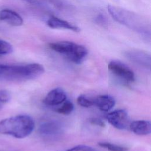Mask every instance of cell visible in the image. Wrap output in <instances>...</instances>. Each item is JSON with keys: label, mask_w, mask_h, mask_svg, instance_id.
Masks as SVG:
<instances>
[{"label": "cell", "mask_w": 151, "mask_h": 151, "mask_svg": "<svg viewBox=\"0 0 151 151\" xmlns=\"http://www.w3.org/2000/svg\"><path fill=\"white\" fill-rule=\"evenodd\" d=\"M89 122L90 124L97 126H100L101 127H104L105 126L104 122L100 119L97 117H91L89 119Z\"/></svg>", "instance_id": "obj_21"}, {"label": "cell", "mask_w": 151, "mask_h": 151, "mask_svg": "<svg viewBox=\"0 0 151 151\" xmlns=\"http://www.w3.org/2000/svg\"><path fill=\"white\" fill-rule=\"evenodd\" d=\"M125 55L127 58L136 64L149 69L150 67V56L145 52L133 50L127 51Z\"/></svg>", "instance_id": "obj_8"}, {"label": "cell", "mask_w": 151, "mask_h": 151, "mask_svg": "<svg viewBox=\"0 0 151 151\" xmlns=\"http://www.w3.org/2000/svg\"><path fill=\"white\" fill-rule=\"evenodd\" d=\"M110 71L116 76L127 82L135 80L134 72L124 63L119 60H112L108 64Z\"/></svg>", "instance_id": "obj_5"}, {"label": "cell", "mask_w": 151, "mask_h": 151, "mask_svg": "<svg viewBox=\"0 0 151 151\" xmlns=\"http://www.w3.org/2000/svg\"><path fill=\"white\" fill-rule=\"evenodd\" d=\"M99 145L101 147L106 148L110 151H127L128 148L124 146L115 145L109 142H99Z\"/></svg>", "instance_id": "obj_16"}, {"label": "cell", "mask_w": 151, "mask_h": 151, "mask_svg": "<svg viewBox=\"0 0 151 151\" xmlns=\"http://www.w3.org/2000/svg\"><path fill=\"white\" fill-rule=\"evenodd\" d=\"M77 102L79 106L86 108L90 107L94 105V100L84 94H81L77 97Z\"/></svg>", "instance_id": "obj_17"}, {"label": "cell", "mask_w": 151, "mask_h": 151, "mask_svg": "<svg viewBox=\"0 0 151 151\" xmlns=\"http://www.w3.org/2000/svg\"><path fill=\"white\" fill-rule=\"evenodd\" d=\"M47 25L53 29H64L78 32L80 28L76 25L56 17H51L47 20Z\"/></svg>", "instance_id": "obj_10"}, {"label": "cell", "mask_w": 151, "mask_h": 151, "mask_svg": "<svg viewBox=\"0 0 151 151\" xmlns=\"http://www.w3.org/2000/svg\"><path fill=\"white\" fill-rule=\"evenodd\" d=\"M12 46L8 42L0 40V55L10 54L12 52Z\"/></svg>", "instance_id": "obj_18"}, {"label": "cell", "mask_w": 151, "mask_h": 151, "mask_svg": "<svg viewBox=\"0 0 151 151\" xmlns=\"http://www.w3.org/2000/svg\"><path fill=\"white\" fill-rule=\"evenodd\" d=\"M11 95L10 93L6 90H0V103H6L10 100Z\"/></svg>", "instance_id": "obj_19"}, {"label": "cell", "mask_w": 151, "mask_h": 151, "mask_svg": "<svg viewBox=\"0 0 151 151\" xmlns=\"http://www.w3.org/2000/svg\"><path fill=\"white\" fill-rule=\"evenodd\" d=\"M74 110V104L70 100H65L61 106L59 107L56 109V111L58 113L64 114V115H68L71 114Z\"/></svg>", "instance_id": "obj_15"}, {"label": "cell", "mask_w": 151, "mask_h": 151, "mask_svg": "<svg viewBox=\"0 0 151 151\" xmlns=\"http://www.w3.org/2000/svg\"><path fill=\"white\" fill-rule=\"evenodd\" d=\"M67 100L65 92L61 88L57 87L51 90L44 99V103L50 106H57L62 104Z\"/></svg>", "instance_id": "obj_9"}, {"label": "cell", "mask_w": 151, "mask_h": 151, "mask_svg": "<svg viewBox=\"0 0 151 151\" xmlns=\"http://www.w3.org/2000/svg\"><path fill=\"white\" fill-rule=\"evenodd\" d=\"M1 107H2V103H0V109H1Z\"/></svg>", "instance_id": "obj_22"}, {"label": "cell", "mask_w": 151, "mask_h": 151, "mask_svg": "<svg viewBox=\"0 0 151 151\" xmlns=\"http://www.w3.org/2000/svg\"><path fill=\"white\" fill-rule=\"evenodd\" d=\"M107 10L110 16L117 22L141 34H150V25L140 15L127 9L109 5Z\"/></svg>", "instance_id": "obj_3"}, {"label": "cell", "mask_w": 151, "mask_h": 151, "mask_svg": "<svg viewBox=\"0 0 151 151\" xmlns=\"http://www.w3.org/2000/svg\"><path fill=\"white\" fill-rule=\"evenodd\" d=\"M62 132L61 124L55 120L45 122L41 124L39 127L40 134L43 137L49 139L58 137L62 133Z\"/></svg>", "instance_id": "obj_7"}, {"label": "cell", "mask_w": 151, "mask_h": 151, "mask_svg": "<svg viewBox=\"0 0 151 151\" xmlns=\"http://www.w3.org/2000/svg\"><path fill=\"white\" fill-rule=\"evenodd\" d=\"M93 100L94 105L96 106L98 109L103 111L111 110L116 104L114 97L107 94L99 96Z\"/></svg>", "instance_id": "obj_13"}, {"label": "cell", "mask_w": 151, "mask_h": 151, "mask_svg": "<svg viewBox=\"0 0 151 151\" xmlns=\"http://www.w3.org/2000/svg\"><path fill=\"white\" fill-rule=\"evenodd\" d=\"M129 129L137 135H147L151 132L150 122L145 120L133 121L130 123Z\"/></svg>", "instance_id": "obj_14"}, {"label": "cell", "mask_w": 151, "mask_h": 151, "mask_svg": "<svg viewBox=\"0 0 151 151\" xmlns=\"http://www.w3.org/2000/svg\"><path fill=\"white\" fill-rule=\"evenodd\" d=\"M66 151H97L92 147L87 145H78L72 147Z\"/></svg>", "instance_id": "obj_20"}, {"label": "cell", "mask_w": 151, "mask_h": 151, "mask_svg": "<svg viewBox=\"0 0 151 151\" xmlns=\"http://www.w3.org/2000/svg\"><path fill=\"white\" fill-rule=\"evenodd\" d=\"M0 21L15 27L21 26L23 24L22 18L17 12L9 9L0 11Z\"/></svg>", "instance_id": "obj_11"}, {"label": "cell", "mask_w": 151, "mask_h": 151, "mask_svg": "<svg viewBox=\"0 0 151 151\" xmlns=\"http://www.w3.org/2000/svg\"><path fill=\"white\" fill-rule=\"evenodd\" d=\"M49 47L52 50L77 64L82 63L88 54V50L84 46L71 41H57L50 43Z\"/></svg>", "instance_id": "obj_4"}, {"label": "cell", "mask_w": 151, "mask_h": 151, "mask_svg": "<svg viewBox=\"0 0 151 151\" xmlns=\"http://www.w3.org/2000/svg\"><path fill=\"white\" fill-rule=\"evenodd\" d=\"M109 123L119 130H125L129 127L130 119L127 112L123 109L110 112L107 115Z\"/></svg>", "instance_id": "obj_6"}, {"label": "cell", "mask_w": 151, "mask_h": 151, "mask_svg": "<svg viewBox=\"0 0 151 151\" xmlns=\"http://www.w3.org/2000/svg\"><path fill=\"white\" fill-rule=\"evenodd\" d=\"M34 121L31 117L20 114L1 120L0 133L22 139L29 136L34 130Z\"/></svg>", "instance_id": "obj_2"}, {"label": "cell", "mask_w": 151, "mask_h": 151, "mask_svg": "<svg viewBox=\"0 0 151 151\" xmlns=\"http://www.w3.org/2000/svg\"><path fill=\"white\" fill-rule=\"evenodd\" d=\"M44 72L38 63L24 65L0 64V79L9 81H25L40 77Z\"/></svg>", "instance_id": "obj_1"}, {"label": "cell", "mask_w": 151, "mask_h": 151, "mask_svg": "<svg viewBox=\"0 0 151 151\" xmlns=\"http://www.w3.org/2000/svg\"><path fill=\"white\" fill-rule=\"evenodd\" d=\"M29 4L54 11L63 10L65 6L63 0H23Z\"/></svg>", "instance_id": "obj_12"}]
</instances>
